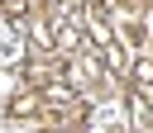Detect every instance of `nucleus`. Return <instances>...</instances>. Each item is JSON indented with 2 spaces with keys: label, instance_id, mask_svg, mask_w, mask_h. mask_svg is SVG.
I'll use <instances>...</instances> for the list:
<instances>
[{
  "label": "nucleus",
  "instance_id": "1",
  "mask_svg": "<svg viewBox=\"0 0 153 133\" xmlns=\"http://www.w3.org/2000/svg\"><path fill=\"white\" fill-rule=\"evenodd\" d=\"M134 81L143 95H153V62H134Z\"/></svg>",
  "mask_w": 153,
  "mask_h": 133
}]
</instances>
